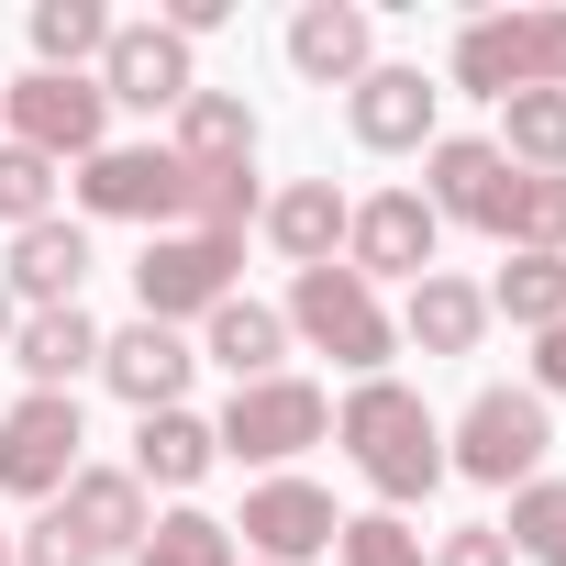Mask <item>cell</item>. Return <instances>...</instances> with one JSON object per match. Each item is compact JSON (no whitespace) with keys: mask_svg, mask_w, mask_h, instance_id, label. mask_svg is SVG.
Segmentation results:
<instances>
[{"mask_svg":"<svg viewBox=\"0 0 566 566\" xmlns=\"http://www.w3.org/2000/svg\"><path fill=\"white\" fill-rule=\"evenodd\" d=\"M334 444H345V467L378 489V511H400V522H411V500L444 489V422H433V400H422L411 378H356V389L334 400Z\"/></svg>","mask_w":566,"mask_h":566,"instance_id":"cell-1","label":"cell"},{"mask_svg":"<svg viewBox=\"0 0 566 566\" xmlns=\"http://www.w3.org/2000/svg\"><path fill=\"white\" fill-rule=\"evenodd\" d=\"M277 323H290V345H312V356H334L345 378H389V356H400V323H389V301L367 290V277L334 255V266H301L290 277V301H277Z\"/></svg>","mask_w":566,"mask_h":566,"instance_id":"cell-2","label":"cell"},{"mask_svg":"<svg viewBox=\"0 0 566 566\" xmlns=\"http://www.w3.org/2000/svg\"><path fill=\"white\" fill-rule=\"evenodd\" d=\"M444 78L467 101H489V112L522 101V90H566V12H478V23H455Z\"/></svg>","mask_w":566,"mask_h":566,"instance_id":"cell-3","label":"cell"},{"mask_svg":"<svg viewBox=\"0 0 566 566\" xmlns=\"http://www.w3.org/2000/svg\"><path fill=\"white\" fill-rule=\"evenodd\" d=\"M544 455H555V411L533 400V389H478L455 422H444V478H478V489H522V478H544Z\"/></svg>","mask_w":566,"mask_h":566,"instance_id":"cell-4","label":"cell"},{"mask_svg":"<svg viewBox=\"0 0 566 566\" xmlns=\"http://www.w3.org/2000/svg\"><path fill=\"white\" fill-rule=\"evenodd\" d=\"M233 266H244V233H145V255H134V323H167V334H189L200 312H222L233 301Z\"/></svg>","mask_w":566,"mask_h":566,"instance_id":"cell-5","label":"cell"},{"mask_svg":"<svg viewBox=\"0 0 566 566\" xmlns=\"http://www.w3.org/2000/svg\"><path fill=\"white\" fill-rule=\"evenodd\" d=\"M211 444H222L233 467H266V478H290V455L334 444V389H323V378H255V389H233V400H222Z\"/></svg>","mask_w":566,"mask_h":566,"instance_id":"cell-6","label":"cell"},{"mask_svg":"<svg viewBox=\"0 0 566 566\" xmlns=\"http://www.w3.org/2000/svg\"><path fill=\"white\" fill-rule=\"evenodd\" d=\"M0 145H34L45 167H90V156L112 145L101 78H45V67H23L12 90H0Z\"/></svg>","mask_w":566,"mask_h":566,"instance_id":"cell-7","label":"cell"},{"mask_svg":"<svg viewBox=\"0 0 566 566\" xmlns=\"http://www.w3.org/2000/svg\"><path fill=\"white\" fill-rule=\"evenodd\" d=\"M200 200V178L178 167V145H101L78 167V211L90 222H145V233H178Z\"/></svg>","mask_w":566,"mask_h":566,"instance_id":"cell-8","label":"cell"},{"mask_svg":"<svg viewBox=\"0 0 566 566\" xmlns=\"http://www.w3.org/2000/svg\"><path fill=\"white\" fill-rule=\"evenodd\" d=\"M78 444H90L78 389H23L12 411H0V500H34V511H45V500L90 467Z\"/></svg>","mask_w":566,"mask_h":566,"instance_id":"cell-9","label":"cell"},{"mask_svg":"<svg viewBox=\"0 0 566 566\" xmlns=\"http://www.w3.org/2000/svg\"><path fill=\"white\" fill-rule=\"evenodd\" d=\"M334 533H345V511H334L323 478H255L244 511H233L244 566H312V555H334Z\"/></svg>","mask_w":566,"mask_h":566,"instance_id":"cell-10","label":"cell"},{"mask_svg":"<svg viewBox=\"0 0 566 566\" xmlns=\"http://www.w3.org/2000/svg\"><path fill=\"white\" fill-rule=\"evenodd\" d=\"M511 189H522V167L489 145V134H433L422 145V200H433V222H467V233H511Z\"/></svg>","mask_w":566,"mask_h":566,"instance_id":"cell-11","label":"cell"},{"mask_svg":"<svg viewBox=\"0 0 566 566\" xmlns=\"http://www.w3.org/2000/svg\"><path fill=\"white\" fill-rule=\"evenodd\" d=\"M433 255H444V222H433L422 189H367V200L345 211V266L367 277V290H378V277L411 290V277H433Z\"/></svg>","mask_w":566,"mask_h":566,"instance_id":"cell-12","label":"cell"},{"mask_svg":"<svg viewBox=\"0 0 566 566\" xmlns=\"http://www.w3.org/2000/svg\"><path fill=\"white\" fill-rule=\"evenodd\" d=\"M90 78H101V101H112V112H145V123L167 112V123H178V101L200 90V56H189L167 23H112V45H101V67H90Z\"/></svg>","mask_w":566,"mask_h":566,"instance_id":"cell-13","label":"cell"},{"mask_svg":"<svg viewBox=\"0 0 566 566\" xmlns=\"http://www.w3.org/2000/svg\"><path fill=\"white\" fill-rule=\"evenodd\" d=\"M345 134H356L367 156H422V145L444 134V90H433L422 67H367V78L345 90Z\"/></svg>","mask_w":566,"mask_h":566,"instance_id":"cell-14","label":"cell"},{"mask_svg":"<svg viewBox=\"0 0 566 566\" xmlns=\"http://www.w3.org/2000/svg\"><path fill=\"white\" fill-rule=\"evenodd\" d=\"M189 378H200V345H189V334H167V323H123V334H101V389H112L134 422H145V411H178Z\"/></svg>","mask_w":566,"mask_h":566,"instance_id":"cell-15","label":"cell"},{"mask_svg":"<svg viewBox=\"0 0 566 566\" xmlns=\"http://www.w3.org/2000/svg\"><path fill=\"white\" fill-rule=\"evenodd\" d=\"M277 45H290V67H301L312 90H356V78L378 67V12H367V0H301Z\"/></svg>","mask_w":566,"mask_h":566,"instance_id":"cell-16","label":"cell"},{"mask_svg":"<svg viewBox=\"0 0 566 566\" xmlns=\"http://www.w3.org/2000/svg\"><path fill=\"white\" fill-rule=\"evenodd\" d=\"M90 266H101V255H90V222L56 211V222L12 233V255H0V290H12V312H67Z\"/></svg>","mask_w":566,"mask_h":566,"instance_id":"cell-17","label":"cell"},{"mask_svg":"<svg viewBox=\"0 0 566 566\" xmlns=\"http://www.w3.org/2000/svg\"><path fill=\"white\" fill-rule=\"evenodd\" d=\"M45 511H56V522H67L90 555H134V544L156 533V500L134 489V467H78V478H67Z\"/></svg>","mask_w":566,"mask_h":566,"instance_id":"cell-18","label":"cell"},{"mask_svg":"<svg viewBox=\"0 0 566 566\" xmlns=\"http://www.w3.org/2000/svg\"><path fill=\"white\" fill-rule=\"evenodd\" d=\"M345 211H356V200H345L334 178H290V189H266L255 233L290 255V277H301V266H334V255H345Z\"/></svg>","mask_w":566,"mask_h":566,"instance_id":"cell-19","label":"cell"},{"mask_svg":"<svg viewBox=\"0 0 566 566\" xmlns=\"http://www.w3.org/2000/svg\"><path fill=\"white\" fill-rule=\"evenodd\" d=\"M200 367H222L233 389H255V378H290V323H277V301H222V312H200Z\"/></svg>","mask_w":566,"mask_h":566,"instance_id":"cell-20","label":"cell"},{"mask_svg":"<svg viewBox=\"0 0 566 566\" xmlns=\"http://www.w3.org/2000/svg\"><path fill=\"white\" fill-rule=\"evenodd\" d=\"M167 145H178V167H200V178H233V167H255L266 123H255V101H244V90H189Z\"/></svg>","mask_w":566,"mask_h":566,"instance_id":"cell-21","label":"cell"},{"mask_svg":"<svg viewBox=\"0 0 566 566\" xmlns=\"http://www.w3.org/2000/svg\"><path fill=\"white\" fill-rule=\"evenodd\" d=\"M123 467H134V489H145V500H156V489H167V500H189V489L222 467V444H211V422L178 400V411H145V422H134V455H123Z\"/></svg>","mask_w":566,"mask_h":566,"instance_id":"cell-22","label":"cell"},{"mask_svg":"<svg viewBox=\"0 0 566 566\" xmlns=\"http://www.w3.org/2000/svg\"><path fill=\"white\" fill-rule=\"evenodd\" d=\"M400 345H422V356H478V345H489V290H478V277H455V266L411 277Z\"/></svg>","mask_w":566,"mask_h":566,"instance_id":"cell-23","label":"cell"},{"mask_svg":"<svg viewBox=\"0 0 566 566\" xmlns=\"http://www.w3.org/2000/svg\"><path fill=\"white\" fill-rule=\"evenodd\" d=\"M12 367H23V389H78V378H101V323L67 301V312H23L12 323Z\"/></svg>","mask_w":566,"mask_h":566,"instance_id":"cell-24","label":"cell"},{"mask_svg":"<svg viewBox=\"0 0 566 566\" xmlns=\"http://www.w3.org/2000/svg\"><path fill=\"white\" fill-rule=\"evenodd\" d=\"M489 323H511V334H544V323H566V255H500V277H489Z\"/></svg>","mask_w":566,"mask_h":566,"instance_id":"cell-25","label":"cell"},{"mask_svg":"<svg viewBox=\"0 0 566 566\" xmlns=\"http://www.w3.org/2000/svg\"><path fill=\"white\" fill-rule=\"evenodd\" d=\"M34 67L45 78H90L101 67V45H112V12H101V0H34Z\"/></svg>","mask_w":566,"mask_h":566,"instance_id":"cell-26","label":"cell"},{"mask_svg":"<svg viewBox=\"0 0 566 566\" xmlns=\"http://www.w3.org/2000/svg\"><path fill=\"white\" fill-rule=\"evenodd\" d=\"M522 178H566V90H522L500 101V134H489Z\"/></svg>","mask_w":566,"mask_h":566,"instance_id":"cell-27","label":"cell"},{"mask_svg":"<svg viewBox=\"0 0 566 566\" xmlns=\"http://www.w3.org/2000/svg\"><path fill=\"white\" fill-rule=\"evenodd\" d=\"M134 566H244V555H233V522L222 511L178 500V511H156V533L134 544Z\"/></svg>","mask_w":566,"mask_h":566,"instance_id":"cell-28","label":"cell"},{"mask_svg":"<svg viewBox=\"0 0 566 566\" xmlns=\"http://www.w3.org/2000/svg\"><path fill=\"white\" fill-rule=\"evenodd\" d=\"M500 533H511V555H522V566H566V478H522Z\"/></svg>","mask_w":566,"mask_h":566,"instance_id":"cell-29","label":"cell"},{"mask_svg":"<svg viewBox=\"0 0 566 566\" xmlns=\"http://www.w3.org/2000/svg\"><path fill=\"white\" fill-rule=\"evenodd\" d=\"M56 200H67V167H45L34 145H0V222L34 233V222H56Z\"/></svg>","mask_w":566,"mask_h":566,"instance_id":"cell-30","label":"cell"},{"mask_svg":"<svg viewBox=\"0 0 566 566\" xmlns=\"http://www.w3.org/2000/svg\"><path fill=\"white\" fill-rule=\"evenodd\" d=\"M334 566H433V544H422L400 511H345V533H334Z\"/></svg>","mask_w":566,"mask_h":566,"instance_id":"cell-31","label":"cell"},{"mask_svg":"<svg viewBox=\"0 0 566 566\" xmlns=\"http://www.w3.org/2000/svg\"><path fill=\"white\" fill-rule=\"evenodd\" d=\"M500 244H522V255H566V178H522Z\"/></svg>","mask_w":566,"mask_h":566,"instance_id":"cell-32","label":"cell"},{"mask_svg":"<svg viewBox=\"0 0 566 566\" xmlns=\"http://www.w3.org/2000/svg\"><path fill=\"white\" fill-rule=\"evenodd\" d=\"M12 555H23V566H101V555H90V544H78L56 511H34V522L12 533Z\"/></svg>","mask_w":566,"mask_h":566,"instance_id":"cell-33","label":"cell"},{"mask_svg":"<svg viewBox=\"0 0 566 566\" xmlns=\"http://www.w3.org/2000/svg\"><path fill=\"white\" fill-rule=\"evenodd\" d=\"M433 566H511V533H500V522H455V533L433 544Z\"/></svg>","mask_w":566,"mask_h":566,"instance_id":"cell-34","label":"cell"},{"mask_svg":"<svg viewBox=\"0 0 566 566\" xmlns=\"http://www.w3.org/2000/svg\"><path fill=\"white\" fill-rule=\"evenodd\" d=\"M522 389H533L544 411L566 400V323H544V334H533V378H522Z\"/></svg>","mask_w":566,"mask_h":566,"instance_id":"cell-35","label":"cell"},{"mask_svg":"<svg viewBox=\"0 0 566 566\" xmlns=\"http://www.w3.org/2000/svg\"><path fill=\"white\" fill-rule=\"evenodd\" d=\"M12 323H23V312H12V290H0V356H12Z\"/></svg>","mask_w":566,"mask_h":566,"instance_id":"cell-36","label":"cell"},{"mask_svg":"<svg viewBox=\"0 0 566 566\" xmlns=\"http://www.w3.org/2000/svg\"><path fill=\"white\" fill-rule=\"evenodd\" d=\"M0 566H23V555H12V522H0Z\"/></svg>","mask_w":566,"mask_h":566,"instance_id":"cell-37","label":"cell"}]
</instances>
